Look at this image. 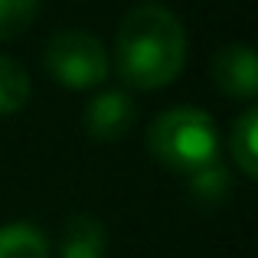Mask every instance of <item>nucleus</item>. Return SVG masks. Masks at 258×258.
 Returning a JSON list of instances; mask_svg holds the SVG:
<instances>
[{
    "mask_svg": "<svg viewBox=\"0 0 258 258\" xmlns=\"http://www.w3.org/2000/svg\"><path fill=\"white\" fill-rule=\"evenodd\" d=\"M114 59L118 76L131 88H164L186 66V30L167 7L141 4L121 20Z\"/></svg>",
    "mask_w": 258,
    "mask_h": 258,
    "instance_id": "obj_1",
    "label": "nucleus"
},
{
    "mask_svg": "<svg viewBox=\"0 0 258 258\" xmlns=\"http://www.w3.org/2000/svg\"><path fill=\"white\" fill-rule=\"evenodd\" d=\"M147 147L167 170L193 176L216 164L219 131H216V121L200 108H170L151 124Z\"/></svg>",
    "mask_w": 258,
    "mask_h": 258,
    "instance_id": "obj_2",
    "label": "nucleus"
},
{
    "mask_svg": "<svg viewBox=\"0 0 258 258\" xmlns=\"http://www.w3.org/2000/svg\"><path fill=\"white\" fill-rule=\"evenodd\" d=\"M46 69L62 88L85 92L105 82L108 76V52L101 39L82 30H62L46 43Z\"/></svg>",
    "mask_w": 258,
    "mask_h": 258,
    "instance_id": "obj_3",
    "label": "nucleus"
},
{
    "mask_svg": "<svg viewBox=\"0 0 258 258\" xmlns=\"http://www.w3.org/2000/svg\"><path fill=\"white\" fill-rule=\"evenodd\" d=\"M213 82L229 98L252 101L258 95V59L245 43H229L213 56Z\"/></svg>",
    "mask_w": 258,
    "mask_h": 258,
    "instance_id": "obj_4",
    "label": "nucleus"
},
{
    "mask_svg": "<svg viewBox=\"0 0 258 258\" xmlns=\"http://www.w3.org/2000/svg\"><path fill=\"white\" fill-rule=\"evenodd\" d=\"M134 124V101L124 92H101L85 108V131L95 141H118Z\"/></svg>",
    "mask_w": 258,
    "mask_h": 258,
    "instance_id": "obj_5",
    "label": "nucleus"
},
{
    "mask_svg": "<svg viewBox=\"0 0 258 258\" xmlns=\"http://www.w3.org/2000/svg\"><path fill=\"white\" fill-rule=\"evenodd\" d=\"M108 248V232L95 216L76 213L59 232V258H101Z\"/></svg>",
    "mask_w": 258,
    "mask_h": 258,
    "instance_id": "obj_6",
    "label": "nucleus"
},
{
    "mask_svg": "<svg viewBox=\"0 0 258 258\" xmlns=\"http://www.w3.org/2000/svg\"><path fill=\"white\" fill-rule=\"evenodd\" d=\"M258 111L255 108H245L239 114V121L232 124V134H229V154H232V164L242 170L245 180H255L258 176Z\"/></svg>",
    "mask_w": 258,
    "mask_h": 258,
    "instance_id": "obj_7",
    "label": "nucleus"
},
{
    "mask_svg": "<svg viewBox=\"0 0 258 258\" xmlns=\"http://www.w3.org/2000/svg\"><path fill=\"white\" fill-rule=\"evenodd\" d=\"M0 258H49V239L33 222L0 226Z\"/></svg>",
    "mask_w": 258,
    "mask_h": 258,
    "instance_id": "obj_8",
    "label": "nucleus"
},
{
    "mask_svg": "<svg viewBox=\"0 0 258 258\" xmlns=\"http://www.w3.org/2000/svg\"><path fill=\"white\" fill-rule=\"evenodd\" d=\"M30 98V76L10 56H0V118L17 114Z\"/></svg>",
    "mask_w": 258,
    "mask_h": 258,
    "instance_id": "obj_9",
    "label": "nucleus"
},
{
    "mask_svg": "<svg viewBox=\"0 0 258 258\" xmlns=\"http://www.w3.org/2000/svg\"><path fill=\"white\" fill-rule=\"evenodd\" d=\"M39 13V0H0V43L30 30Z\"/></svg>",
    "mask_w": 258,
    "mask_h": 258,
    "instance_id": "obj_10",
    "label": "nucleus"
}]
</instances>
